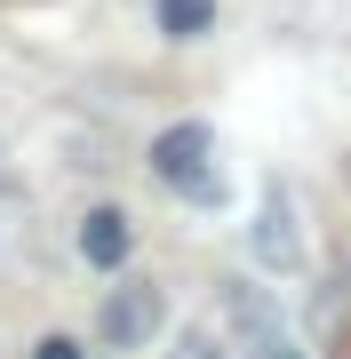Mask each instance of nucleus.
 Here are the masks:
<instances>
[{
	"instance_id": "obj_4",
	"label": "nucleus",
	"mask_w": 351,
	"mask_h": 359,
	"mask_svg": "<svg viewBox=\"0 0 351 359\" xmlns=\"http://www.w3.org/2000/svg\"><path fill=\"white\" fill-rule=\"evenodd\" d=\"M80 256H88L96 271H120V264L136 256V224L120 216V208H96V216L80 224Z\"/></svg>"
},
{
	"instance_id": "obj_1",
	"label": "nucleus",
	"mask_w": 351,
	"mask_h": 359,
	"mask_svg": "<svg viewBox=\"0 0 351 359\" xmlns=\"http://www.w3.org/2000/svg\"><path fill=\"white\" fill-rule=\"evenodd\" d=\"M152 176L184 192L192 208H216L223 200V176H216V128L208 120H176V128L152 136Z\"/></svg>"
},
{
	"instance_id": "obj_7",
	"label": "nucleus",
	"mask_w": 351,
	"mask_h": 359,
	"mask_svg": "<svg viewBox=\"0 0 351 359\" xmlns=\"http://www.w3.org/2000/svg\"><path fill=\"white\" fill-rule=\"evenodd\" d=\"M32 359H80V344H72V335H40Z\"/></svg>"
},
{
	"instance_id": "obj_8",
	"label": "nucleus",
	"mask_w": 351,
	"mask_h": 359,
	"mask_svg": "<svg viewBox=\"0 0 351 359\" xmlns=\"http://www.w3.org/2000/svg\"><path fill=\"white\" fill-rule=\"evenodd\" d=\"M176 359H216V351H208V344H184V351H176Z\"/></svg>"
},
{
	"instance_id": "obj_3",
	"label": "nucleus",
	"mask_w": 351,
	"mask_h": 359,
	"mask_svg": "<svg viewBox=\"0 0 351 359\" xmlns=\"http://www.w3.org/2000/svg\"><path fill=\"white\" fill-rule=\"evenodd\" d=\"M96 327H104V344H120V351H128V344H144V335L160 327V287L128 280V287L104 304V320H96Z\"/></svg>"
},
{
	"instance_id": "obj_6",
	"label": "nucleus",
	"mask_w": 351,
	"mask_h": 359,
	"mask_svg": "<svg viewBox=\"0 0 351 359\" xmlns=\"http://www.w3.org/2000/svg\"><path fill=\"white\" fill-rule=\"evenodd\" d=\"M152 16H160L168 40H200V32L216 25V0H152Z\"/></svg>"
},
{
	"instance_id": "obj_2",
	"label": "nucleus",
	"mask_w": 351,
	"mask_h": 359,
	"mask_svg": "<svg viewBox=\"0 0 351 359\" xmlns=\"http://www.w3.org/2000/svg\"><path fill=\"white\" fill-rule=\"evenodd\" d=\"M256 264H263V271H296V264H303L296 208H287L280 184H263V208H256Z\"/></svg>"
},
{
	"instance_id": "obj_5",
	"label": "nucleus",
	"mask_w": 351,
	"mask_h": 359,
	"mask_svg": "<svg viewBox=\"0 0 351 359\" xmlns=\"http://www.w3.org/2000/svg\"><path fill=\"white\" fill-rule=\"evenodd\" d=\"M232 311H240V327H247V359H303L296 351V335H287L280 320H272V304H263V295H232Z\"/></svg>"
}]
</instances>
